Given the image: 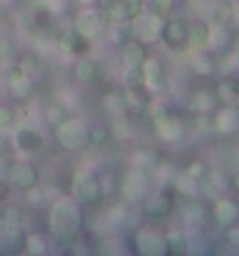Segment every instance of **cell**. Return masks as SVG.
<instances>
[{
  "label": "cell",
  "mask_w": 239,
  "mask_h": 256,
  "mask_svg": "<svg viewBox=\"0 0 239 256\" xmlns=\"http://www.w3.org/2000/svg\"><path fill=\"white\" fill-rule=\"evenodd\" d=\"M49 236L56 242H74L84 228V205L72 196L58 198L49 208Z\"/></svg>",
  "instance_id": "6da1fadb"
},
{
  "label": "cell",
  "mask_w": 239,
  "mask_h": 256,
  "mask_svg": "<svg viewBox=\"0 0 239 256\" xmlns=\"http://www.w3.org/2000/svg\"><path fill=\"white\" fill-rule=\"evenodd\" d=\"M70 194H72L74 200H79L84 208L98 205V202L105 198L102 182H100L93 172H86V170H77V172L72 175V182H70Z\"/></svg>",
  "instance_id": "7a4b0ae2"
},
{
  "label": "cell",
  "mask_w": 239,
  "mask_h": 256,
  "mask_svg": "<svg viewBox=\"0 0 239 256\" xmlns=\"http://www.w3.org/2000/svg\"><path fill=\"white\" fill-rule=\"evenodd\" d=\"M177 189L172 184H160L158 191L153 194H146L144 200H142V212L149 219H165L174 212V205H177Z\"/></svg>",
  "instance_id": "3957f363"
},
{
  "label": "cell",
  "mask_w": 239,
  "mask_h": 256,
  "mask_svg": "<svg viewBox=\"0 0 239 256\" xmlns=\"http://www.w3.org/2000/svg\"><path fill=\"white\" fill-rule=\"evenodd\" d=\"M107 24H133L144 12V0H100Z\"/></svg>",
  "instance_id": "277c9868"
},
{
  "label": "cell",
  "mask_w": 239,
  "mask_h": 256,
  "mask_svg": "<svg viewBox=\"0 0 239 256\" xmlns=\"http://www.w3.org/2000/svg\"><path fill=\"white\" fill-rule=\"evenodd\" d=\"M56 128V140L63 149H81L88 144V126L77 116H67L65 122H60Z\"/></svg>",
  "instance_id": "5b68a950"
},
{
  "label": "cell",
  "mask_w": 239,
  "mask_h": 256,
  "mask_svg": "<svg viewBox=\"0 0 239 256\" xmlns=\"http://www.w3.org/2000/svg\"><path fill=\"white\" fill-rule=\"evenodd\" d=\"M119 191L126 202H142L144 196L149 194V175H146V170L130 168L126 175L121 177Z\"/></svg>",
  "instance_id": "8992f818"
},
{
  "label": "cell",
  "mask_w": 239,
  "mask_h": 256,
  "mask_svg": "<svg viewBox=\"0 0 239 256\" xmlns=\"http://www.w3.org/2000/svg\"><path fill=\"white\" fill-rule=\"evenodd\" d=\"M149 58L146 44L140 38H128L121 44V63H123V74H142V66Z\"/></svg>",
  "instance_id": "52a82bcc"
},
{
  "label": "cell",
  "mask_w": 239,
  "mask_h": 256,
  "mask_svg": "<svg viewBox=\"0 0 239 256\" xmlns=\"http://www.w3.org/2000/svg\"><path fill=\"white\" fill-rule=\"evenodd\" d=\"M186 40H188V19H184V16H167L165 24H163L160 42L170 52H179V49H186Z\"/></svg>",
  "instance_id": "ba28073f"
},
{
  "label": "cell",
  "mask_w": 239,
  "mask_h": 256,
  "mask_svg": "<svg viewBox=\"0 0 239 256\" xmlns=\"http://www.w3.org/2000/svg\"><path fill=\"white\" fill-rule=\"evenodd\" d=\"M72 28H77L81 35H86V38L93 40V38H98L100 33L107 30V19L100 7H84V10L74 16Z\"/></svg>",
  "instance_id": "9c48e42d"
},
{
  "label": "cell",
  "mask_w": 239,
  "mask_h": 256,
  "mask_svg": "<svg viewBox=\"0 0 239 256\" xmlns=\"http://www.w3.org/2000/svg\"><path fill=\"white\" fill-rule=\"evenodd\" d=\"M26 247V230L16 222L0 219V254H21Z\"/></svg>",
  "instance_id": "30bf717a"
},
{
  "label": "cell",
  "mask_w": 239,
  "mask_h": 256,
  "mask_svg": "<svg viewBox=\"0 0 239 256\" xmlns=\"http://www.w3.org/2000/svg\"><path fill=\"white\" fill-rule=\"evenodd\" d=\"M163 24H165L163 16H156V14L149 12V14H140V16L130 24V30H133L135 38H140L144 44H156V42H160Z\"/></svg>",
  "instance_id": "8fae6325"
},
{
  "label": "cell",
  "mask_w": 239,
  "mask_h": 256,
  "mask_svg": "<svg viewBox=\"0 0 239 256\" xmlns=\"http://www.w3.org/2000/svg\"><path fill=\"white\" fill-rule=\"evenodd\" d=\"M135 250L142 256H167L165 236L153 228H140L135 233Z\"/></svg>",
  "instance_id": "7c38bea8"
},
{
  "label": "cell",
  "mask_w": 239,
  "mask_h": 256,
  "mask_svg": "<svg viewBox=\"0 0 239 256\" xmlns=\"http://www.w3.org/2000/svg\"><path fill=\"white\" fill-rule=\"evenodd\" d=\"M7 180H9V184H12L16 191L28 194L30 189H35V186L40 184V172H37V168H35L33 163L19 161L9 168V177H7Z\"/></svg>",
  "instance_id": "4fadbf2b"
},
{
  "label": "cell",
  "mask_w": 239,
  "mask_h": 256,
  "mask_svg": "<svg viewBox=\"0 0 239 256\" xmlns=\"http://www.w3.org/2000/svg\"><path fill=\"white\" fill-rule=\"evenodd\" d=\"M212 219L214 224L223 230L237 228L239 226V202L230 200V198H216L212 208Z\"/></svg>",
  "instance_id": "5bb4252c"
},
{
  "label": "cell",
  "mask_w": 239,
  "mask_h": 256,
  "mask_svg": "<svg viewBox=\"0 0 239 256\" xmlns=\"http://www.w3.org/2000/svg\"><path fill=\"white\" fill-rule=\"evenodd\" d=\"M58 47L63 54L72 56V58H79V56H86L88 49H91V38L81 35L77 28H67L58 35Z\"/></svg>",
  "instance_id": "9a60e30c"
},
{
  "label": "cell",
  "mask_w": 239,
  "mask_h": 256,
  "mask_svg": "<svg viewBox=\"0 0 239 256\" xmlns=\"http://www.w3.org/2000/svg\"><path fill=\"white\" fill-rule=\"evenodd\" d=\"M235 42H237V35H235L233 24L214 21L212 24V38H209V47L207 49H212V54H228V52L235 47Z\"/></svg>",
  "instance_id": "2e32d148"
},
{
  "label": "cell",
  "mask_w": 239,
  "mask_h": 256,
  "mask_svg": "<svg viewBox=\"0 0 239 256\" xmlns=\"http://www.w3.org/2000/svg\"><path fill=\"white\" fill-rule=\"evenodd\" d=\"M214 130L221 135H235L239 130V108L235 102H226L214 112Z\"/></svg>",
  "instance_id": "e0dca14e"
},
{
  "label": "cell",
  "mask_w": 239,
  "mask_h": 256,
  "mask_svg": "<svg viewBox=\"0 0 239 256\" xmlns=\"http://www.w3.org/2000/svg\"><path fill=\"white\" fill-rule=\"evenodd\" d=\"M142 84L146 86L149 94H156L165 86V66L160 63V58L149 56L142 66Z\"/></svg>",
  "instance_id": "ac0fdd59"
},
{
  "label": "cell",
  "mask_w": 239,
  "mask_h": 256,
  "mask_svg": "<svg viewBox=\"0 0 239 256\" xmlns=\"http://www.w3.org/2000/svg\"><path fill=\"white\" fill-rule=\"evenodd\" d=\"M14 147L19 149V152H23V154H37L44 147V138L35 128L19 126V128H14Z\"/></svg>",
  "instance_id": "d6986e66"
},
{
  "label": "cell",
  "mask_w": 239,
  "mask_h": 256,
  "mask_svg": "<svg viewBox=\"0 0 239 256\" xmlns=\"http://www.w3.org/2000/svg\"><path fill=\"white\" fill-rule=\"evenodd\" d=\"M7 84H9V94L16 100H28L33 96V74L23 72L19 66H14L7 72Z\"/></svg>",
  "instance_id": "ffe728a7"
},
{
  "label": "cell",
  "mask_w": 239,
  "mask_h": 256,
  "mask_svg": "<svg viewBox=\"0 0 239 256\" xmlns=\"http://www.w3.org/2000/svg\"><path fill=\"white\" fill-rule=\"evenodd\" d=\"M209 38H212V24L205 19H191L188 21V52H198V49L209 47Z\"/></svg>",
  "instance_id": "44dd1931"
},
{
  "label": "cell",
  "mask_w": 239,
  "mask_h": 256,
  "mask_svg": "<svg viewBox=\"0 0 239 256\" xmlns=\"http://www.w3.org/2000/svg\"><path fill=\"white\" fill-rule=\"evenodd\" d=\"M156 130H158L160 140L167 142V144H179V142L184 140V135H186V126H184L174 114H170L167 119L156 124Z\"/></svg>",
  "instance_id": "7402d4cb"
},
{
  "label": "cell",
  "mask_w": 239,
  "mask_h": 256,
  "mask_svg": "<svg viewBox=\"0 0 239 256\" xmlns=\"http://www.w3.org/2000/svg\"><path fill=\"white\" fill-rule=\"evenodd\" d=\"M219 94L216 91H207V88H200V91H195L191 98V102H188V108L195 110V112H200V114H212V112H216L219 110Z\"/></svg>",
  "instance_id": "603a6c76"
},
{
  "label": "cell",
  "mask_w": 239,
  "mask_h": 256,
  "mask_svg": "<svg viewBox=\"0 0 239 256\" xmlns=\"http://www.w3.org/2000/svg\"><path fill=\"white\" fill-rule=\"evenodd\" d=\"M74 77L81 82V84H95L100 80V68L93 58L86 56H79L77 63H74Z\"/></svg>",
  "instance_id": "cb8c5ba5"
},
{
  "label": "cell",
  "mask_w": 239,
  "mask_h": 256,
  "mask_svg": "<svg viewBox=\"0 0 239 256\" xmlns=\"http://www.w3.org/2000/svg\"><path fill=\"white\" fill-rule=\"evenodd\" d=\"M191 68L195 70V74H200V77H209V74H214V70H216V54L207 52V49L193 52Z\"/></svg>",
  "instance_id": "d4e9b609"
},
{
  "label": "cell",
  "mask_w": 239,
  "mask_h": 256,
  "mask_svg": "<svg viewBox=\"0 0 239 256\" xmlns=\"http://www.w3.org/2000/svg\"><path fill=\"white\" fill-rule=\"evenodd\" d=\"M102 105H105V112L112 119L116 116H126L128 114V98H126V91H109V94L102 98Z\"/></svg>",
  "instance_id": "484cf974"
},
{
  "label": "cell",
  "mask_w": 239,
  "mask_h": 256,
  "mask_svg": "<svg viewBox=\"0 0 239 256\" xmlns=\"http://www.w3.org/2000/svg\"><path fill=\"white\" fill-rule=\"evenodd\" d=\"M167 256H186L191 252V240L184 230H170L165 236Z\"/></svg>",
  "instance_id": "4316f807"
},
{
  "label": "cell",
  "mask_w": 239,
  "mask_h": 256,
  "mask_svg": "<svg viewBox=\"0 0 239 256\" xmlns=\"http://www.w3.org/2000/svg\"><path fill=\"white\" fill-rule=\"evenodd\" d=\"M23 252H28V254H33V256L47 254L49 252L47 238L40 236V233H26V247H23Z\"/></svg>",
  "instance_id": "83f0119b"
},
{
  "label": "cell",
  "mask_w": 239,
  "mask_h": 256,
  "mask_svg": "<svg viewBox=\"0 0 239 256\" xmlns=\"http://www.w3.org/2000/svg\"><path fill=\"white\" fill-rule=\"evenodd\" d=\"M146 10L156 16H172L174 10H177V0H146Z\"/></svg>",
  "instance_id": "f1b7e54d"
},
{
  "label": "cell",
  "mask_w": 239,
  "mask_h": 256,
  "mask_svg": "<svg viewBox=\"0 0 239 256\" xmlns=\"http://www.w3.org/2000/svg\"><path fill=\"white\" fill-rule=\"evenodd\" d=\"M107 30H109V38H112L114 44H123L128 38H133L130 33V24H107Z\"/></svg>",
  "instance_id": "f546056e"
},
{
  "label": "cell",
  "mask_w": 239,
  "mask_h": 256,
  "mask_svg": "<svg viewBox=\"0 0 239 256\" xmlns=\"http://www.w3.org/2000/svg\"><path fill=\"white\" fill-rule=\"evenodd\" d=\"M158 156L153 152H137L133 156V168H140V170H149V168H156L158 166Z\"/></svg>",
  "instance_id": "4dcf8cb0"
},
{
  "label": "cell",
  "mask_w": 239,
  "mask_h": 256,
  "mask_svg": "<svg viewBox=\"0 0 239 256\" xmlns=\"http://www.w3.org/2000/svg\"><path fill=\"white\" fill-rule=\"evenodd\" d=\"M107 140H109V128L107 126H100V124L88 126V144L102 147V144H107Z\"/></svg>",
  "instance_id": "1f68e13d"
},
{
  "label": "cell",
  "mask_w": 239,
  "mask_h": 256,
  "mask_svg": "<svg viewBox=\"0 0 239 256\" xmlns=\"http://www.w3.org/2000/svg\"><path fill=\"white\" fill-rule=\"evenodd\" d=\"M67 116H70V110H67V105H49L47 108V119L51 126H58L60 122H65Z\"/></svg>",
  "instance_id": "d6a6232c"
},
{
  "label": "cell",
  "mask_w": 239,
  "mask_h": 256,
  "mask_svg": "<svg viewBox=\"0 0 239 256\" xmlns=\"http://www.w3.org/2000/svg\"><path fill=\"white\" fill-rule=\"evenodd\" d=\"M214 21H221V24H235V5L230 2V0L219 2V7H216V19Z\"/></svg>",
  "instance_id": "836d02e7"
},
{
  "label": "cell",
  "mask_w": 239,
  "mask_h": 256,
  "mask_svg": "<svg viewBox=\"0 0 239 256\" xmlns=\"http://www.w3.org/2000/svg\"><path fill=\"white\" fill-rule=\"evenodd\" d=\"M16 66L23 70V72H28V74H33L37 68H40V56L35 54V52H26V54H21V58H19V63Z\"/></svg>",
  "instance_id": "e575fe53"
},
{
  "label": "cell",
  "mask_w": 239,
  "mask_h": 256,
  "mask_svg": "<svg viewBox=\"0 0 239 256\" xmlns=\"http://www.w3.org/2000/svg\"><path fill=\"white\" fill-rule=\"evenodd\" d=\"M16 126V112L7 105H0V130H9Z\"/></svg>",
  "instance_id": "d590c367"
},
{
  "label": "cell",
  "mask_w": 239,
  "mask_h": 256,
  "mask_svg": "<svg viewBox=\"0 0 239 256\" xmlns=\"http://www.w3.org/2000/svg\"><path fill=\"white\" fill-rule=\"evenodd\" d=\"M186 172L193 177V180H198V182H202L207 175H209V168H207V163L202 161H193L191 166L186 168Z\"/></svg>",
  "instance_id": "8d00e7d4"
},
{
  "label": "cell",
  "mask_w": 239,
  "mask_h": 256,
  "mask_svg": "<svg viewBox=\"0 0 239 256\" xmlns=\"http://www.w3.org/2000/svg\"><path fill=\"white\" fill-rule=\"evenodd\" d=\"M2 219L21 224V222H23V210H21L19 205H7V208H5V214H2Z\"/></svg>",
  "instance_id": "74e56055"
},
{
  "label": "cell",
  "mask_w": 239,
  "mask_h": 256,
  "mask_svg": "<svg viewBox=\"0 0 239 256\" xmlns=\"http://www.w3.org/2000/svg\"><path fill=\"white\" fill-rule=\"evenodd\" d=\"M42 7H44L51 16H56V14H63L65 2H63V0H42Z\"/></svg>",
  "instance_id": "f35d334b"
},
{
  "label": "cell",
  "mask_w": 239,
  "mask_h": 256,
  "mask_svg": "<svg viewBox=\"0 0 239 256\" xmlns=\"http://www.w3.org/2000/svg\"><path fill=\"white\" fill-rule=\"evenodd\" d=\"M12 52H14L12 42L7 40V38H2V35H0V61H5V58H9V56H12Z\"/></svg>",
  "instance_id": "ab89813d"
},
{
  "label": "cell",
  "mask_w": 239,
  "mask_h": 256,
  "mask_svg": "<svg viewBox=\"0 0 239 256\" xmlns=\"http://www.w3.org/2000/svg\"><path fill=\"white\" fill-rule=\"evenodd\" d=\"M9 191H12V184H9V180H5V177L0 175V202H5L7 198H9Z\"/></svg>",
  "instance_id": "60d3db41"
},
{
  "label": "cell",
  "mask_w": 239,
  "mask_h": 256,
  "mask_svg": "<svg viewBox=\"0 0 239 256\" xmlns=\"http://www.w3.org/2000/svg\"><path fill=\"white\" fill-rule=\"evenodd\" d=\"M230 84H233V94H235V102H239V77H230Z\"/></svg>",
  "instance_id": "b9f144b4"
},
{
  "label": "cell",
  "mask_w": 239,
  "mask_h": 256,
  "mask_svg": "<svg viewBox=\"0 0 239 256\" xmlns=\"http://www.w3.org/2000/svg\"><path fill=\"white\" fill-rule=\"evenodd\" d=\"M81 7H98L100 5V0H77Z\"/></svg>",
  "instance_id": "7bdbcfd3"
},
{
  "label": "cell",
  "mask_w": 239,
  "mask_h": 256,
  "mask_svg": "<svg viewBox=\"0 0 239 256\" xmlns=\"http://www.w3.org/2000/svg\"><path fill=\"white\" fill-rule=\"evenodd\" d=\"M233 52H235V63H237V68H239V40L235 42V47H233Z\"/></svg>",
  "instance_id": "ee69618b"
},
{
  "label": "cell",
  "mask_w": 239,
  "mask_h": 256,
  "mask_svg": "<svg viewBox=\"0 0 239 256\" xmlns=\"http://www.w3.org/2000/svg\"><path fill=\"white\" fill-rule=\"evenodd\" d=\"M235 186H237V191H239V172L235 175Z\"/></svg>",
  "instance_id": "f6af8a7d"
}]
</instances>
